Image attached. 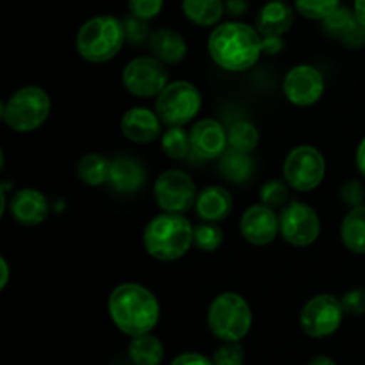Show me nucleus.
I'll list each match as a JSON object with an SVG mask.
<instances>
[{"mask_svg": "<svg viewBox=\"0 0 365 365\" xmlns=\"http://www.w3.org/2000/svg\"><path fill=\"white\" fill-rule=\"evenodd\" d=\"M207 46L214 63L227 71L250 70L264 52L260 32L241 21L217 25Z\"/></svg>", "mask_w": 365, "mask_h": 365, "instance_id": "f257e3e1", "label": "nucleus"}, {"mask_svg": "<svg viewBox=\"0 0 365 365\" xmlns=\"http://www.w3.org/2000/svg\"><path fill=\"white\" fill-rule=\"evenodd\" d=\"M107 310L120 331L130 337L150 334L160 317L155 296L138 284H121L110 292Z\"/></svg>", "mask_w": 365, "mask_h": 365, "instance_id": "f03ea898", "label": "nucleus"}, {"mask_svg": "<svg viewBox=\"0 0 365 365\" xmlns=\"http://www.w3.org/2000/svg\"><path fill=\"white\" fill-rule=\"evenodd\" d=\"M195 227L184 214L163 212L152 217L143 232V245L150 257L171 262L184 257L192 246Z\"/></svg>", "mask_w": 365, "mask_h": 365, "instance_id": "7ed1b4c3", "label": "nucleus"}, {"mask_svg": "<svg viewBox=\"0 0 365 365\" xmlns=\"http://www.w3.org/2000/svg\"><path fill=\"white\" fill-rule=\"evenodd\" d=\"M127 41L123 21L102 14L86 21L77 34V52L89 63H107L114 59Z\"/></svg>", "mask_w": 365, "mask_h": 365, "instance_id": "20e7f679", "label": "nucleus"}, {"mask_svg": "<svg viewBox=\"0 0 365 365\" xmlns=\"http://www.w3.org/2000/svg\"><path fill=\"white\" fill-rule=\"evenodd\" d=\"M207 323L214 337L223 342H239L252 328V310L237 292H223L209 307Z\"/></svg>", "mask_w": 365, "mask_h": 365, "instance_id": "39448f33", "label": "nucleus"}, {"mask_svg": "<svg viewBox=\"0 0 365 365\" xmlns=\"http://www.w3.org/2000/svg\"><path fill=\"white\" fill-rule=\"evenodd\" d=\"M50 114V98L45 89L25 86L2 103V120L11 130L32 132L41 127Z\"/></svg>", "mask_w": 365, "mask_h": 365, "instance_id": "423d86ee", "label": "nucleus"}, {"mask_svg": "<svg viewBox=\"0 0 365 365\" xmlns=\"http://www.w3.org/2000/svg\"><path fill=\"white\" fill-rule=\"evenodd\" d=\"M202 107L198 88L187 81H175L157 96L155 113L168 127H182L195 120Z\"/></svg>", "mask_w": 365, "mask_h": 365, "instance_id": "0eeeda50", "label": "nucleus"}, {"mask_svg": "<svg viewBox=\"0 0 365 365\" xmlns=\"http://www.w3.org/2000/svg\"><path fill=\"white\" fill-rule=\"evenodd\" d=\"M327 173L323 153L314 146H296L284 163V178L296 191H312Z\"/></svg>", "mask_w": 365, "mask_h": 365, "instance_id": "6e6552de", "label": "nucleus"}, {"mask_svg": "<svg viewBox=\"0 0 365 365\" xmlns=\"http://www.w3.org/2000/svg\"><path fill=\"white\" fill-rule=\"evenodd\" d=\"M121 82L130 95L138 98L159 96L170 84V75L155 57H135L125 66Z\"/></svg>", "mask_w": 365, "mask_h": 365, "instance_id": "1a4fd4ad", "label": "nucleus"}, {"mask_svg": "<svg viewBox=\"0 0 365 365\" xmlns=\"http://www.w3.org/2000/svg\"><path fill=\"white\" fill-rule=\"evenodd\" d=\"M155 202L164 212L184 214L195 207L198 192L192 178L185 171L170 170L159 175L153 185Z\"/></svg>", "mask_w": 365, "mask_h": 365, "instance_id": "9d476101", "label": "nucleus"}, {"mask_svg": "<svg viewBox=\"0 0 365 365\" xmlns=\"http://www.w3.org/2000/svg\"><path fill=\"white\" fill-rule=\"evenodd\" d=\"M280 234L289 245L292 246H310L317 241L321 232V221L316 210L307 203L291 200L282 209L280 216Z\"/></svg>", "mask_w": 365, "mask_h": 365, "instance_id": "9b49d317", "label": "nucleus"}, {"mask_svg": "<svg viewBox=\"0 0 365 365\" xmlns=\"http://www.w3.org/2000/svg\"><path fill=\"white\" fill-rule=\"evenodd\" d=\"M344 314L341 299L331 294H319L303 307L299 323L309 337L323 339L339 330Z\"/></svg>", "mask_w": 365, "mask_h": 365, "instance_id": "f8f14e48", "label": "nucleus"}, {"mask_svg": "<svg viewBox=\"0 0 365 365\" xmlns=\"http://www.w3.org/2000/svg\"><path fill=\"white\" fill-rule=\"evenodd\" d=\"M324 93V78L317 68L298 64L284 78V95L298 107H310L321 100Z\"/></svg>", "mask_w": 365, "mask_h": 365, "instance_id": "ddd939ff", "label": "nucleus"}, {"mask_svg": "<svg viewBox=\"0 0 365 365\" xmlns=\"http://www.w3.org/2000/svg\"><path fill=\"white\" fill-rule=\"evenodd\" d=\"M241 234L250 245L266 246L280 234V220L271 207L259 203L245 210L241 217Z\"/></svg>", "mask_w": 365, "mask_h": 365, "instance_id": "4468645a", "label": "nucleus"}, {"mask_svg": "<svg viewBox=\"0 0 365 365\" xmlns=\"http://www.w3.org/2000/svg\"><path fill=\"white\" fill-rule=\"evenodd\" d=\"M191 150L202 159H220L228 146V132L216 120H200L192 125Z\"/></svg>", "mask_w": 365, "mask_h": 365, "instance_id": "2eb2a0df", "label": "nucleus"}, {"mask_svg": "<svg viewBox=\"0 0 365 365\" xmlns=\"http://www.w3.org/2000/svg\"><path fill=\"white\" fill-rule=\"evenodd\" d=\"M160 118L146 107H132L121 118V132L138 145H148L160 135Z\"/></svg>", "mask_w": 365, "mask_h": 365, "instance_id": "dca6fc26", "label": "nucleus"}, {"mask_svg": "<svg viewBox=\"0 0 365 365\" xmlns=\"http://www.w3.org/2000/svg\"><path fill=\"white\" fill-rule=\"evenodd\" d=\"M323 31L330 38L339 39L349 48L364 45L365 41V29L356 18L355 11L348 9L344 6H339L334 13L323 20Z\"/></svg>", "mask_w": 365, "mask_h": 365, "instance_id": "f3484780", "label": "nucleus"}, {"mask_svg": "<svg viewBox=\"0 0 365 365\" xmlns=\"http://www.w3.org/2000/svg\"><path fill=\"white\" fill-rule=\"evenodd\" d=\"M11 216L24 227H36L48 216V202L38 189H20L9 202Z\"/></svg>", "mask_w": 365, "mask_h": 365, "instance_id": "a211bd4d", "label": "nucleus"}, {"mask_svg": "<svg viewBox=\"0 0 365 365\" xmlns=\"http://www.w3.org/2000/svg\"><path fill=\"white\" fill-rule=\"evenodd\" d=\"M292 24H294V11L284 0H271L264 4L257 16V31L264 38L267 36L282 38L292 27Z\"/></svg>", "mask_w": 365, "mask_h": 365, "instance_id": "6ab92c4d", "label": "nucleus"}, {"mask_svg": "<svg viewBox=\"0 0 365 365\" xmlns=\"http://www.w3.org/2000/svg\"><path fill=\"white\" fill-rule=\"evenodd\" d=\"M232 207H234V202H232L230 192L220 185H209L200 191L195 203L198 217H202L203 221H210V223L227 220L232 212Z\"/></svg>", "mask_w": 365, "mask_h": 365, "instance_id": "aec40b11", "label": "nucleus"}, {"mask_svg": "<svg viewBox=\"0 0 365 365\" xmlns=\"http://www.w3.org/2000/svg\"><path fill=\"white\" fill-rule=\"evenodd\" d=\"M145 168L132 157H116L110 160L109 185L118 192H135L145 184Z\"/></svg>", "mask_w": 365, "mask_h": 365, "instance_id": "412c9836", "label": "nucleus"}, {"mask_svg": "<svg viewBox=\"0 0 365 365\" xmlns=\"http://www.w3.org/2000/svg\"><path fill=\"white\" fill-rule=\"evenodd\" d=\"M148 46L153 57L159 59L163 64L180 63L185 53H187L185 39L177 31H171V29H159V31L152 32L148 39Z\"/></svg>", "mask_w": 365, "mask_h": 365, "instance_id": "4be33fe9", "label": "nucleus"}, {"mask_svg": "<svg viewBox=\"0 0 365 365\" xmlns=\"http://www.w3.org/2000/svg\"><path fill=\"white\" fill-rule=\"evenodd\" d=\"M341 237L346 248L356 255H365V205L353 207L344 217Z\"/></svg>", "mask_w": 365, "mask_h": 365, "instance_id": "5701e85b", "label": "nucleus"}, {"mask_svg": "<svg viewBox=\"0 0 365 365\" xmlns=\"http://www.w3.org/2000/svg\"><path fill=\"white\" fill-rule=\"evenodd\" d=\"M182 11L189 21L202 27L216 25L223 18V0H182Z\"/></svg>", "mask_w": 365, "mask_h": 365, "instance_id": "b1692460", "label": "nucleus"}, {"mask_svg": "<svg viewBox=\"0 0 365 365\" xmlns=\"http://www.w3.org/2000/svg\"><path fill=\"white\" fill-rule=\"evenodd\" d=\"M220 173L234 184H245L253 175V159L250 153L228 148L220 157Z\"/></svg>", "mask_w": 365, "mask_h": 365, "instance_id": "393cba45", "label": "nucleus"}, {"mask_svg": "<svg viewBox=\"0 0 365 365\" xmlns=\"http://www.w3.org/2000/svg\"><path fill=\"white\" fill-rule=\"evenodd\" d=\"M128 356L134 365H160L164 359V346L155 335L145 334L132 337Z\"/></svg>", "mask_w": 365, "mask_h": 365, "instance_id": "a878e982", "label": "nucleus"}, {"mask_svg": "<svg viewBox=\"0 0 365 365\" xmlns=\"http://www.w3.org/2000/svg\"><path fill=\"white\" fill-rule=\"evenodd\" d=\"M109 171L110 160H107L100 153H86L77 164V175L81 182L91 185V187H98V185L109 182Z\"/></svg>", "mask_w": 365, "mask_h": 365, "instance_id": "bb28decb", "label": "nucleus"}, {"mask_svg": "<svg viewBox=\"0 0 365 365\" xmlns=\"http://www.w3.org/2000/svg\"><path fill=\"white\" fill-rule=\"evenodd\" d=\"M259 145V130L250 121H237L228 128V148L250 153Z\"/></svg>", "mask_w": 365, "mask_h": 365, "instance_id": "cd10ccee", "label": "nucleus"}, {"mask_svg": "<svg viewBox=\"0 0 365 365\" xmlns=\"http://www.w3.org/2000/svg\"><path fill=\"white\" fill-rule=\"evenodd\" d=\"M191 150V138L182 127H168L163 135V152L173 160L184 159Z\"/></svg>", "mask_w": 365, "mask_h": 365, "instance_id": "c85d7f7f", "label": "nucleus"}, {"mask_svg": "<svg viewBox=\"0 0 365 365\" xmlns=\"http://www.w3.org/2000/svg\"><path fill=\"white\" fill-rule=\"evenodd\" d=\"M223 230L217 225L210 221H203L202 225H196L195 234H192V245L202 252H216L223 245Z\"/></svg>", "mask_w": 365, "mask_h": 365, "instance_id": "c756f323", "label": "nucleus"}, {"mask_svg": "<svg viewBox=\"0 0 365 365\" xmlns=\"http://www.w3.org/2000/svg\"><path fill=\"white\" fill-rule=\"evenodd\" d=\"M294 6L302 16L323 21L341 6V0H294Z\"/></svg>", "mask_w": 365, "mask_h": 365, "instance_id": "7c9ffc66", "label": "nucleus"}, {"mask_svg": "<svg viewBox=\"0 0 365 365\" xmlns=\"http://www.w3.org/2000/svg\"><path fill=\"white\" fill-rule=\"evenodd\" d=\"M289 198V189L282 180H267L260 189V200L271 209H284L291 202Z\"/></svg>", "mask_w": 365, "mask_h": 365, "instance_id": "2f4dec72", "label": "nucleus"}, {"mask_svg": "<svg viewBox=\"0 0 365 365\" xmlns=\"http://www.w3.org/2000/svg\"><path fill=\"white\" fill-rule=\"evenodd\" d=\"M214 365H245V349L239 342H225L214 351Z\"/></svg>", "mask_w": 365, "mask_h": 365, "instance_id": "473e14b6", "label": "nucleus"}, {"mask_svg": "<svg viewBox=\"0 0 365 365\" xmlns=\"http://www.w3.org/2000/svg\"><path fill=\"white\" fill-rule=\"evenodd\" d=\"M123 25H125V32H127V39L130 43H134V45H143V43L148 41L150 36H152L146 20H141V18L134 16V14L125 18Z\"/></svg>", "mask_w": 365, "mask_h": 365, "instance_id": "72a5a7b5", "label": "nucleus"}, {"mask_svg": "<svg viewBox=\"0 0 365 365\" xmlns=\"http://www.w3.org/2000/svg\"><path fill=\"white\" fill-rule=\"evenodd\" d=\"M164 6V0H128V7L134 16L141 20H152L160 13Z\"/></svg>", "mask_w": 365, "mask_h": 365, "instance_id": "f704fd0d", "label": "nucleus"}, {"mask_svg": "<svg viewBox=\"0 0 365 365\" xmlns=\"http://www.w3.org/2000/svg\"><path fill=\"white\" fill-rule=\"evenodd\" d=\"M341 303L346 314L362 316V314H365V289H351V291H348L342 296Z\"/></svg>", "mask_w": 365, "mask_h": 365, "instance_id": "c9c22d12", "label": "nucleus"}, {"mask_svg": "<svg viewBox=\"0 0 365 365\" xmlns=\"http://www.w3.org/2000/svg\"><path fill=\"white\" fill-rule=\"evenodd\" d=\"M341 198L344 200V203L351 207H360L364 205L365 198V189L360 182L356 180H348L341 189Z\"/></svg>", "mask_w": 365, "mask_h": 365, "instance_id": "e433bc0d", "label": "nucleus"}, {"mask_svg": "<svg viewBox=\"0 0 365 365\" xmlns=\"http://www.w3.org/2000/svg\"><path fill=\"white\" fill-rule=\"evenodd\" d=\"M171 365H214V362L200 353H182L171 362Z\"/></svg>", "mask_w": 365, "mask_h": 365, "instance_id": "4c0bfd02", "label": "nucleus"}, {"mask_svg": "<svg viewBox=\"0 0 365 365\" xmlns=\"http://www.w3.org/2000/svg\"><path fill=\"white\" fill-rule=\"evenodd\" d=\"M225 11L232 16H241L248 11V0H225Z\"/></svg>", "mask_w": 365, "mask_h": 365, "instance_id": "58836bf2", "label": "nucleus"}, {"mask_svg": "<svg viewBox=\"0 0 365 365\" xmlns=\"http://www.w3.org/2000/svg\"><path fill=\"white\" fill-rule=\"evenodd\" d=\"M262 45L264 52L271 53V56H277V53L284 48V41H282V38H278V36H267V38L262 36Z\"/></svg>", "mask_w": 365, "mask_h": 365, "instance_id": "ea45409f", "label": "nucleus"}, {"mask_svg": "<svg viewBox=\"0 0 365 365\" xmlns=\"http://www.w3.org/2000/svg\"><path fill=\"white\" fill-rule=\"evenodd\" d=\"M356 164H359L360 173L365 177V138L360 141L359 150H356Z\"/></svg>", "mask_w": 365, "mask_h": 365, "instance_id": "a19ab883", "label": "nucleus"}, {"mask_svg": "<svg viewBox=\"0 0 365 365\" xmlns=\"http://www.w3.org/2000/svg\"><path fill=\"white\" fill-rule=\"evenodd\" d=\"M0 269H2V278H0V289H4L9 280V264H7L6 257H0Z\"/></svg>", "mask_w": 365, "mask_h": 365, "instance_id": "79ce46f5", "label": "nucleus"}, {"mask_svg": "<svg viewBox=\"0 0 365 365\" xmlns=\"http://www.w3.org/2000/svg\"><path fill=\"white\" fill-rule=\"evenodd\" d=\"M353 11H355L356 18H359V21L364 25V29H365V0H355Z\"/></svg>", "mask_w": 365, "mask_h": 365, "instance_id": "37998d69", "label": "nucleus"}, {"mask_svg": "<svg viewBox=\"0 0 365 365\" xmlns=\"http://www.w3.org/2000/svg\"><path fill=\"white\" fill-rule=\"evenodd\" d=\"M309 365H337V364H335L331 359H328V356H316V359L310 360Z\"/></svg>", "mask_w": 365, "mask_h": 365, "instance_id": "c03bdc74", "label": "nucleus"}]
</instances>
